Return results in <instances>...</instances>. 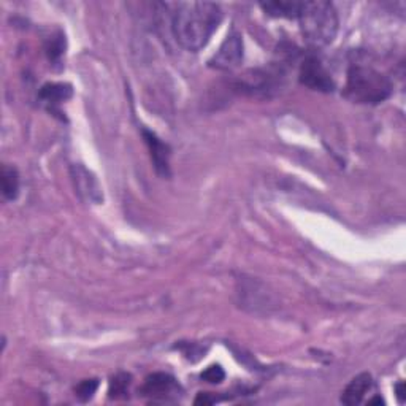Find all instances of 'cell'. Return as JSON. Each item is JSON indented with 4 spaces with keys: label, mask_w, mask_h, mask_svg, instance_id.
I'll list each match as a JSON object with an SVG mask.
<instances>
[{
    "label": "cell",
    "mask_w": 406,
    "mask_h": 406,
    "mask_svg": "<svg viewBox=\"0 0 406 406\" xmlns=\"http://www.w3.org/2000/svg\"><path fill=\"white\" fill-rule=\"evenodd\" d=\"M130 383H132V376L129 373H117L110 381V398H126L129 395V388Z\"/></svg>",
    "instance_id": "13"
},
{
    "label": "cell",
    "mask_w": 406,
    "mask_h": 406,
    "mask_svg": "<svg viewBox=\"0 0 406 406\" xmlns=\"http://www.w3.org/2000/svg\"><path fill=\"white\" fill-rule=\"evenodd\" d=\"M373 388V379L369 373H362V375L356 376L352 381L346 385V389L342 394V403L348 406H354L364 402V397L369 394L370 389Z\"/></svg>",
    "instance_id": "9"
},
{
    "label": "cell",
    "mask_w": 406,
    "mask_h": 406,
    "mask_svg": "<svg viewBox=\"0 0 406 406\" xmlns=\"http://www.w3.org/2000/svg\"><path fill=\"white\" fill-rule=\"evenodd\" d=\"M64 48H65V40H64V37H62V35H59V37H52L51 40L48 42V45H47L48 57L51 59V61H57V59L62 56Z\"/></svg>",
    "instance_id": "15"
},
{
    "label": "cell",
    "mask_w": 406,
    "mask_h": 406,
    "mask_svg": "<svg viewBox=\"0 0 406 406\" xmlns=\"http://www.w3.org/2000/svg\"><path fill=\"white\" fill-rule=\"evenodd\" d=\"M143 139L148 145L149 153H151V159L154 162L156 172L163 178L170 176V148L167 143H163L159 137L154 132H149L148 129H141Z\"/></svg>",
    "instance_id": "7"
},
{
    "label": "cell",
    "mask_w": 406,
    "mask_h": 406,
    "mask_svg": "<svg viewBox=\"0 0 406 406\" xmlns=\"http://www.w3.org/2000/svg\"><path fill=\"white\" fill-rule=\"evenodd\" d=\"M180 390V385L173 376L167 373H154L145 379V384L141 388V394L156 400H167L168 397L176 395Z\"/></svg>",
    "instance_id": "6"
},
{
    "label": "cell",
    "mask_w": 406,
    "mask_h": 406,
    "mask_svg": "<svg viewBox=\"0 0 406 406\" xmlns=\"http://www.w3.org/2000/svg\"><path fill=\"white\" fill-rule=\"evenodd\" d=\"M97 389H99V379H84L75 388V395L81 402H88L94 397Z\"/></svg>",
    "instance_id": "14"
},
{
    "label": "cell",
    "mask_w": 406,
    "mask_h": 406,
    "mask_svg": "<svg viewBox=\"0 0 406 406\" xmlns=\"http://www.w3.org/2000/svg\"><path fill=\"white\" fill-rule=\"evenodd\" d=\"M214 402V398H209L208 394H199V397L195 398V405H211Z\"/></svg>",
    "instance_id": "17"
},
{
    "label": "cell",
    "mask_w": 406,
    "mask_h": 406,
    "mask_svg": "<svg viewBox=\"0 0 406 406\" xmlns=\"http://www.w3.org/2000/svg\"><path fill=\"white\" fill-rule=\"evenodd\" d=\"M71 176H74L76 192L80 194L83 199L94 202V203L102 202V192H100L99 182H97L93 173L88 172V170L83 166H74L71 167Z\"/></svg>",
    "instance_id": "8"
},
{
    "label": "cell",
    "mask_w": 406,
    "mask_h": 406,
    "mask_svg": "<svg viewBox=\"0 0 406 406\" xmlns=\"http://www.w3.org/2000/svg\"><path fill=\"white\" fill-rule=\"evenodd\" d=\"M375 403L381 405V403H384V400L381 397H375V398H371V400H369V405H375Z\"/></svg>",
    "instance_id": "19"
},
{
    "label": "cell",
    "mask_w": 406,
    "mask_h": 406,
    "mask_svg": "<svg viewBox=\"0 0 406 406\" xmlns=\"http://www.w3.org/2000/svg\"><path fill=\"white\" fill-rule=\"evenodd\" d=\"M298 80L303 86L319 93H332L335 89V81L325 65L316 56H308L300 65Z\"/></svg>",
    "instance_id": "4"
},
{
    "label": "cell",
    "mask_w": 406,
    "mask_h": 406,
    "mask_svg": "<svg viewBox=\"0 0 406 406\" xmlns=\"http://www.w3.org/2000/svg\"><path fill=\"white\" fill-rule=\"evenodd\" d=\"M392 94V83L381 71L364 64H352L346 75L344 95L356 103L376 105Z\"/></svg>",
    "instance_id": "3"
},
{
    "label": "cell",
    "mask_w": 406,
    "mask_h": 406,
    "mask_svg": "<svg viewBox=\"0 0 406 406\" xmlns=\"http://www.w3.org/2000/svg\"><path fill=\"white\" fill-rule=\"evenodd\" d=\"M222 21V10L213 2L176 4L172 16L175 40L186 51L197 52L207 47Z\"/></svg>",
    "instance_id": "1"
},
{
    "label": "cell",
    "mask_w": 406,
    "mask_h": 406,
    "mask_svg": "<svg viewBox=\"0 0 406 406\" xmlns=\"http://www.w3.org/2000/svg\"><path fill=\"white\" fill-rule=\"evenodd\" d=\"M0 181H2V194L6 200H15L19 195V175L15 167L5 166L2 167V173H0Z\"/></svg>",
    "instance_id": "12"
},
{
    "label": "cell",
    "mask_w": 406,
    "mask_h": 406,
    "mask_svg": "<svg viewBox=\"0 0 406 406\" xmlns=\"http://www.w3.org/2000/svg\"><path fill=\"white\" fill-rule=\"evenodd\" d=\"M298 24L306 43L313 48H325L338 34V15L335 6L325 0L303 2Z\"/></svg>",
    "instance_id": "2"
},
{
    "label": "cell",
    "mask_w": 406,
    "mask_h": 406,
    "mask_svg": "<svg viewBox=\"0 0 406 406\" xmlns=\"http://www.w3.org/2000/svg\"><path fill=\"white\" fill-rule=\"evenodd\" d=\"M224 378H226V373L219 365L208 366V369L202 373V379H205L207 383H211V384H219L224 381Z\"/></svg>",
    "instance_id": "16"
},
{
    "label": "cell",
    "mask_w": 406,
    "mask_h": 406,
    "mask_svg": "<svg viewBox=\"0 0 406 406\" xmlns=\"http://www.w3.org/2000/svg\"><path fill=\"white\" fill-rule=\"evenodd\" d=\"M302 5L303 2H297V0H277V2H262L260 8L268 16L297 19L300 10H302Z\"/></svg>",
    "instance_id": "10"
},
{
    "label": "cell",
    "mask_w": 406,
    "mask_h": 406,
    "mask_svg": "<svg viewBox=\"0 0 406 406\" xmlns=\"http://www.w3.org/2000/svg\"><path fill=\"white\" fill-rule=\"evenodd\" d=\"M71 94H74V89L67 83H48L40 89L38 97L52 108L59 107L62 102H67Z\"/></svg>",
    "instance_id": "11"
},
{
    "label": "cell",
    "mask_w": 406,
    "mask_h": 406,
    "mask_svg": "<svg viewBox=\"0 0 406 406\" xmlns=\"http://www.w3.org/2000/svg\"><path fill=\"white\" fill-rule=\"evenodd\" d=\"M241 61H243V38L237 30H232L216 54L209 59V67L228 71L237 69Z\"/></svg>",
    "instance_id": "5"
},
{
    "label": "cell",
    "mask_w": 406,
    "mask_h": 406,
    "mask_svg": "<svg viewBox=\"0 0 406 406\" xmlns=\"http://www.w3.org/2000/svg\"><path fill=\"white\" fill-rule=\"evenodd\" d=\"M403 388H405V384L403 383H398L395 385V390H397V397H398V400L403 402Z\"/></svg>",
    "instance_id": "18"
}]
</instances>
